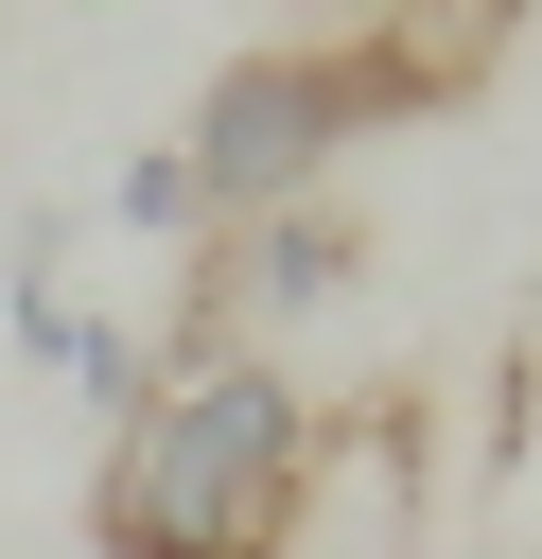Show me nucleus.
<instances>
[{"label":"nucleus","instance_id":"2","mask_svg":"<svg viewBox=\"0 0 542 559\" xmlns=\"http://www.w3.org/2000/svg\"><path fill=\"white\" fill-rule=\"evenodd\" d=\"M367 122H420V87H402L367 35H297V52H227L210 105L175 122V157H192V210L245 227V210L332 192V157H350Z\"/></svg>","mask_w":542,"mask_h":559},{"label":"nucleus","instance_id":"3","mask_svg":"<svg viewBox=\"0 0 542 559\" xmlns=\"http://www.w3.org/2000/svg\"><path fill=\"white\" fill-rule=\"evenodd\" d=\"M262 559H437V402H420V384H350V402H315Z\"/></svg>","mask_w":542,"mask_h":559},{"label":"nucleus","instance_id":"6","mask_svg":"<svg viewBox=\"0 0 542 559\" xmlns=\"http://www.w3.org/2000/svg\"><path fill=\"white\" fill-rule=\"evenodd\" d=\"M350 17H367V0H350Z\"/></svg>","mask_w":542,"mask_h":559},{"label":"nucleus","instance_id":"1","mask_svg":"<svg viewBox=\"0 0 542 559\" xmlns=\"http://www.w3.org/2000/svg\"><path fill=\"white\" fill-rule=\"evenodd\" d=\"M297 437H315V384L280 349H175L157 402L105 437L87 542L105 559H262L280 489H297Z\"/></svg>","mask_w":542,"mask_h":559},{"label":"nucleus","instance_id":"4","mask_svg":"<svg viewBox=\"0 0 542 559\" xmlns=\"http://www.w3.org/2000/svg\"><path fill=\"white\" fill-rule=\"evenodd\" d=\"M350 262H367V227H350L332 192H297V210H245V227H192V280H175V332H157V367H175V349H262V332L332 314V297H350Z\"/></svg>","mask_w":542,"mask_h":559},{"label":"nucleus","instance_id":"5","mask_svg":"<svg viewBox=\"0 0 542 559\" xmlns=\"http://www.w3.org/2000/svg\"><path fill=\"white\" fill-rule=\"evenodd\" d=\"M105 227H140V245H192V227H210V210H192V157H175V140H157V157H122V175H105Z\"/></svg>","mask_w":542,"mask_h":559}]
</instances>
